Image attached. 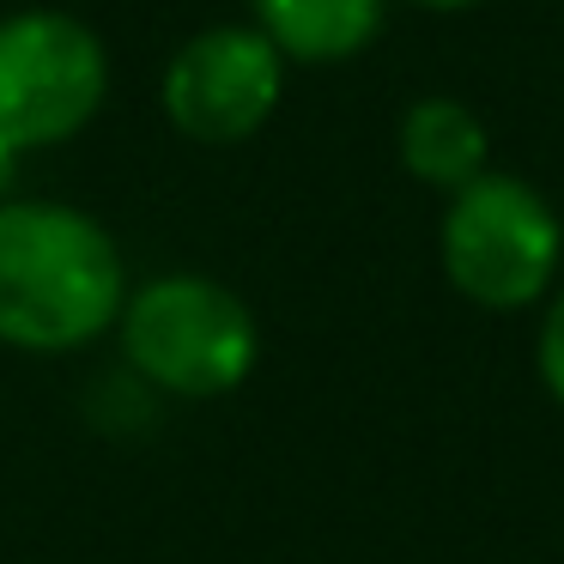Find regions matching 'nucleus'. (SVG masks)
Masks as SVG:
<instances>
[{
  "instance_id": "nucleus-1",
  "label": "nucleus",
  "mask_w": 564,
  "mask_h": 564,
  "mask_svg": "<svg viewBox=\"0 0 564 564\" xmlns=\"http://www.w3.org/2000/svg\"><path fill=\"white\" fill-rule=\"evenodd\" d=\"M122 249L62 200H0V346L79 352L122 322Z\"/></svg>"
},
{
  "instance_id": "nucleus-2",
  "label": "nucleus",
  "mask_w": 564,
  "mask_h": 564,
  "mask_svg": "<svg viewBox=\"0 0 564 564\" xmlns=\"http://www.w3.org/2000/svg\"><path fill=\"white\" fill-rule=\"evenodd\" d=\"M116 334L128 370L171 401H219L261 358L256 310L207 273H164L128 292Z\"/></svg>"
},
{
  "instance_id": "nucleus-3",
  "label": "nucleus",
  "mask_w": 564,
  "mask_h": 564,
  "mask_svg": "<svg viewBox=\"0 0 564 564\" xmlns=\"http://www.w3.org/2000/svg\"><path fill=\"white\" fill-rule=\"evenodd\" d=\"M564 261V225L522 176H474L443 213V273L479 310H522L552 297Z\"/></svg>"
},
{
  "instance_id": "nucleus-4",
  "label": "nucleus",
  "mask_w": 564,
  "mask_h": 564,
  "mask_svg": "<svg viewBox=\"0 0 564 564\" xmlns=\"http://www.w3.org/2000/svg\"><path fill=\"white\" fill-rule=\"evenodd\" d=\"M110 91V55L74 13L0 19V147L37 152L74 140Z\"/></svg>"
},
{
  "instance_id": "nucleus-5",
  "label": "nucleus",
  "mask_w": 564,
  "mask_h": 564,
  "mask_svg": "<svg viewBox=\"0 0 564 564\" xmlns=\"http://www.w3.org/2000/svg\"><path fill=\"white\" fill-rule=\"evenodd\" d=\"M285 55L256 25H213L164 67V116L200 147H237L280 110Z\"/></svg>"
},
{
  "instance_id": "nucleus-6",
  "label": "nucleus",
  "mask_w": 564,
  "mask_h": 564,
  "mask_svg": "<svg viewBox=\"0 0 564 564\" xmlns=\"http://www.w3.org/2000/svg\"><path fill=\"white\" fill-rule=\"evenodd\" d=\"M285 62H346L382 31V0H249Z\"/></svg>"
},
{
  "instance_id": "nucleus-7",
  "label": "nucleus",
  "mask_w": 564,
  "mask_h": 564,
  "mask_svg": "<svg viewBox=\"0 0 564 564\" xmlns=\"http://www.w3.org/2000/svg\"><path fill=\"white\" fill-rule=\"evenodd\" d=\"M401 164L431 188H467L486 176V128L455 98H419L401 116Z\"/></svg>"
},
{
  "instance_id": "nucleus-8",
  "label": "nucleus",
  "mask_w": 564,
  "mask_h": 564,
  "mask_svg": "<svg viewBox=\"0 0 564 564\" xmlns=\"http://www.w3.org/2000/svg\"><path fill=\"white\" fill-rule=\"evenodd\" d=\"M534 365L546 394L564 406V285H552L546 297V316H540V340H534Z\"/></svg>"
},
{
  "instance_id": "nucleus-9",
  "label": "nucleus",
  "mask_w": 564,
  "mask_h": 564,
  "mask_svg": "<svg viewBox=\"0 0 564 564\" xmlns=\"http://www.w3.org/2000/svg\"><path fill=\"white\" fill-rule=\"evenodd\" d=\"M13 176H19V152H7V147H0V200H7V188H13Z\"/></svg>"
},
{
  "instance_id": "nucleus-10",
  "label": "nucleus",
  "mask_w": 564,
  "mask_h": 564,
  "mask_svg": "<svg viewBox=\"0 0 564 564\" xmlns=\"http://www.w3.org/2000/svg\"><path fill=\"white\" fill-rule=\"evenodd\" d=\"M419 7H431V13H455V7H474V0H419Z\"/></svg>"
}]
</instances>
